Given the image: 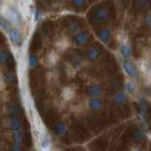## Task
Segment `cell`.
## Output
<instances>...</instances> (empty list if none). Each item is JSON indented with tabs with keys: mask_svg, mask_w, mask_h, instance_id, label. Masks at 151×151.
<instances>
[{
	"mask_svg": "<svg viewBox=\"0 0 151 151\" xmlns=\"http://www.w3.org/2000/svg\"><path fill=\"white\" fill-rule=\"evenodd\" d=\"M9 38H11L12 42L16 46H21L22 45V42H23V38H22V35L20 34V31L18 30L15 29H12L9 31Z\"/></svg>",
	"mask_w": 151,
	"mask_h": 151,
	"instance_id": "obj_1",
	"label": "cell"
},
{
	"mask_svg": "<svg viewBox=\"0 0 151 151\" xmlns=\"http://www.w3.org/2000/svg\"><path fill=\"white\" fill-rule=\"evenodd\" d=\"M94 17H96V19L99 22H105L109 19V17H110V13H109V12L105 8H100L96 12Z\"/></svg>",
	"mask_w": 151,
	"mask_h": 151,
	"instance_id": "obj_2",
	"label": "cell"
},
{
	"mask_svg": "<svg viewBox=\"0 0 151 151\" xmlns=\"http://www.w3.org/2000/svg\"><path fill=\"white\" fill-rule=\"evenodd\" d=\"M124 69L129 76H130V77L136 76L137 69H136L135 65L132 63L131 61H125L124 62Z\"/></svg>",
	"mask_w": 151,
	"mask_h": 151,
	"instance_id": "obj_3",
	"label": "cell"
},
{
	"mask_svg": "<svg viewBox=\"0 0 151 151\" xmlns=\"http://www.w3.org/2000/svg\"><path fill=\"white\" fill-rule=\"evenodd\" d=\"M88 35L86 32H78L75 36V44L77 46H85L88 43Z\"/></svg>",
	"mask_w": 151,
	"mask_h": 151,
	"instance_id": "obj_4",
	"label": "cell"
},
{
	"mask_svg": "<svg viewBox=\"0 0 151 151\" xmlns=\"http://www.w3.org/2000/svg\"><path fill=\"white\" fill-rule=\"evenodd\" d=\"M87 55H88L89 60L96 61L99 58V56H100V50H99L96 46L91 47V48H90L89 50H88Z\"/></svg>",
	"mask_w": 151,
	"mask_h": 151,
	"instance_id": "obj_5",
	"label": "cell"
},
{
	"mask_svg": "<svg viewBox=\"0 0 151 151\" xmlns=\"http://www.w3.org/2000/svg\"><path fill=\"white\" fill-rule=\"evenodd\" d=\"M97 37L101 42H103V43H108V42H110L111 39V31L109 30H101L97 31Z\"/></svg>",
	"mask_w": 151,
	"mask_h": 151,
	"instance_id": "obj_6",
	"label": "cell"
},
{
	"mask_svg": "<svg viewBox=\"0 0 151 151\" xmlns=\"http://www.w3.org/2000/svg\"><path fill=\"white\" fill-rule=\"evenodd\" d=\"M9 15L11 17V19L14 22V23H17L19 24L21 21V15L19 12L16 10L15 8H9Z\"/></svg>",
	"mask_w": 151,
	"mask_h": 151,
	"instance_id": "obj_7",
	"label": "cell"
},
{
	"mask_svg": "<svg viewBox=\"0 0 151 151\" xmlns=\"http://www.w3.org/2000/svg\"><path fill=\"white\" fill-rule=\"evenodd\" d=\"M88 92L90 95H92L93 97H97L98 95H100V93H101V88L97 84L92 85V86H90L88 88Z\"/></svg>",
	"mask_w": 151,
	"mask_h": 151,
	"instance_id": "obj_8",
	"label": "cell"
},
{
	"mask_svg": "<svg viewBox=\"0 0 151 151\" xmlns=\"http://www.w3.org/2000/svg\"><path fill=\"white\" fill-rule=\"evenodd\" d=\"M89 107L93 111H96V110H99L101 108L102 103L99 99H96V98L92 99V100H90V102H89Z\"/></svg>",
	"mask_w": 151,
	"mask_h": 151,
	"instance_id": "obj_9",
	"label": "cell"
},
{
	"mask_svg": "<svg viewBox=\"0 0 151 151\" xmlns=\"http://www.w3.org/2000/svg\"><path fill=\"white\" fill-rule=\"evenodd\" d=\"M0 27L2 28L3 30H5L6 31H11V23L7 19V18H5L3 16H0Z\"/></svg>",
	"mask_w": 151,
	"mask_h": 151,
	"instance_id": "obj_10",
	"label": "cell"
},
{
	"mask_svg": "<svg viewBox=\"0 0 151 151\" xmlns=\"http://www.w3.org/2000/svg\"><path fill=\"white\" fill-rule=\"evenodd\" d=\"M114 102L118 105H124L127 102V96L124 93H118L114 96Z\"/></svg>",
	"mask_w": 151,
	"mask_h": 151,
	"instance_id": "obj_11",
	"label": "cell"
},
{
	"mask_svg": "<svg viewBox=\"0 0 151 151\" xmlns=\"http://www.w3.org/2000/svg\"><path fill=\"white\" fill-rule=\"evenodd\" d=\"M55 132L60 136L64 135L66 132V125L63 123H60V124H58L55 126Z\"/></svg>",
	"mask_w": 151,
	"mask_h": 151,
	"instance_id": "obj_12",
	"label": "cell"
},
{
	"mask_svg": "<svg viewBox=\"0 0 151 151\" xmlns=\"http://www.w3.org/2000/svg\"><path fill=\"white\" fill-rule=\"evenodd\" d=\"M133 140L137 143L144 140V132L142 131L141 129H136L133 133Z\"/></svg>",
	"mask_w": 151,
	"mask_h": 151,
	"instance_id": "obj_13",
	"label": "cell"
},
{
	"mask_svg": "<svg viewBox=\"0 0 151 151\" xmlns=\"http://www.w3.org/2000/svg\"><path fill=\"white\" fill-rule=\"evenodd\" d=\"M120 51H121L122 56H123V57H125V58L129 57V56H130V54H131V49L129 48V46H127V45L122 46Z\"/></svg>",
	"mask_w": 151,
	"mask_h": 151,
	"instance_id": "obj_14",
	"label": "cell"
},
{
	"mask_svg": "<svg viewBox=\"0 0 151 151\" xmlns=\"http://www.w3.org/2000/svg\"><path fill=\"white\" fill-rule=\"evenodd\" d=\"M9 126H11V128L14 131H19V129L21 128V122L19 120H12L11 123H9Z\"/></svg>",
	"mask_w": 151,
	"mask_h": 151,
	"instance_id": "obj_15",
	"label": "cell"
},
{
	"mask_svg": "<svg viewBox=\"0 0 151 151\" xmlns=\"http://www.w3.org/2000/svg\"><path fill=\"white\" fill-rule=\"evenodd\" d=\"M9 114L11 117H17L20 114V109L16 106H11L9 109Z\"/></svg>",
	"mask_w": 151,
	"mask_h": 151,
	"instance_id": "obj_16",
	"label": "cell"
},
{
	"mask_svg": "<svg viewBox=\"0 0 151 151\" xmlns=\"http://www.w3.org/2000/svg\"><path fill=\"white\" fill-rule=\"evenodd\" d=\"M150 6L149 0H137V7H139L141 10L147 9Z\"/></svg>",
	"mask_w": 151,
	"mask_h": 151,
	"instance_id": "obj_17",
	"label": "cell"
},
{
	"mask_svg": "<svg viewBox=\"0 0 151 151\" xmlns=\"http://www.w3.org/2000/svg\"><path fill=\"white\" fill-rule=\"evenodd\" d=\"M12 56L8 54L7 53H0V64H6L8 63L9 59H11Z\"/></svg>",
	"mask_w": 151,
	"mask_h": 151,
	"instance_id": "obj_18",
	"label": "cell"
},
{
	"mask_svg": "<svg viewBox=\"0 0 151 151\" xmlns=\"http://www.w3.org/2000/svg\"><path fill=\"white\" fill-rule=\"evenodd\" d=\"M4 77H5V80H6V82L7 83H13L14 81H15V75H14L13 73L12 72H6L4 75Z\"/></svg>",
	"mask_w": 151,
	"mask_h": 151,
	"instance_id": "obj_19",
	"label": "cell"
},
{
	"mask_svg": "<svg viewBox=\"0 0 151 151\" xmlns=\"http://www.w3.org/2000/svg\"><path fill=\"white\" fill-rule=\"evenodd\" d=\"M12 139H13V142L16 144H20L23 142V136L20 133H18V131H16V133L12 136Z\"/></svg>",
	"mask_w": 151,
	"mask_h": 151,
	"instance_id": "obj_20",
	"label": "cell"
},
{
	"mask_svg": "<svg viewBox=\"0 0 151 151\" xmlns=\"http://www.w3.org/2000/svg\"><path fill=\"white\" fill-rule=\"evenodd\" d=\"M72 3L76 8H82L86 4V0H72Z\"/></svg>",
	"mask_w": 151,
	"mask_h": 151,
	"instance_id": "obj_21",
	"label": "cell"
},
{
	"mask_svg": "<svg viewBox=\"0 0 151 151\" xmlns=\"http://www.w3.org/2000/svg\"><path fill=\"white\" fill-rule=\"evenodd\" d=\"M28 63H29V66L32 68H35L38 66L39 62H38V59L35 57L34 55H30L29 56V59H28Z\"/></svg>",
	"mask_w": 151,
	"mask_h": 151,
	"instance_id": "obj_22",
	"label": "cell"
},
{
	"mask_svg": "<svg viewBox=\"0 0 151 151\" xmlns=\"http://www.w3.org/2000/svg\"><path fill=\"white\" fill-rule=\"evenodd\" d=\"M69 29L71 31H76L78 30V26L76 24V23H71V24L69 25Z\"/></svg>",
	"mask_w": 151,
	"mask_h": 151,
	"instance_id": "obj_23",
	"label": "cell"
},
{
	"mask_svg": "<svg viewBox=\"0 0 151 151\" xmlns=\"http://www.w3.org/2000/svg\"><path fill=\"white\" fill-rule=\"evenodd\" d=\"M48 144H49L48 138H47V137H45V139H44V141H42V147H45V146L48 145Z\"/></svg>",
	"mask_w": 151,
	"mask_h": 151,
	"instance_id": "obj_24",
	"label": "cell"
},
{
	"mask_svg": "<svg viewBox=\"0 0 151 151\" xmlns=\"http://www.w3.org/2000/svg\"><path fill=\"white\" fill-rule=\"evenodd\" d=\"M11 150H12V151H20V150H22V148L20 147V146H19V144H15V145L12 146V147L11 148Z\"/></svg>",
	"mask_w": 151,
	"mask_h": 151,
	"instance_id": "obj_25",
	"label": "cell"
},
{
	"mask_svg": "<svg viewBox=\"0 0 151 151\" xmlns=\"http://www.w3.org/2000/svg\"><path fill=\"white\" fill-rule=\"evenodd\" d=\"M132 89H133V87H132V84H127V91H131Z\"/></svg>",
	"mask_w": 151,
	"mask_h": 151,
	"instance_id": "obj_26",
	"label": "cell"
},
{
	"mask_svg": "<svg viewBox=\"0 0 151 151\" xmlns=\"http://www.w3.org/2000/svg\"><path fill=\"white\" fill-rule=\"evenodd\" d=\"M39 15H40V12H39V11H36V12H35V21H37L38 19H39Z\"/></svg>",
	"mask_w": 151,
	"mask_h": 151,
	"instance_id": "obj_27",
	"label": "cell"
}]
</instances>
